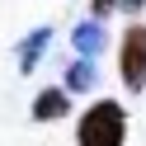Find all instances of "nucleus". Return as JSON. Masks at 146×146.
<instances>
[{"instance_id": "obj_8", "label": "nucleus", "mask_w": 146, "mask_h": 146, "mask_svg": "<svg viewBox=\"0 0 146 146\" xmlns=\"http://www.w3.org/2000/svg\"><path fill=\"white\" fill-rule=\"evenodd\" d=\"M141 5H146V0H118V10H127V14H137Z\"/></svg>"}, {"instance_id": "obj_2", "label": "nucleus", "mask_w": 146, "mask_h": 146, "mask_svg": "<svg viewBox=\"0 0 146 146\" xmlns=\"http://www.w3.org/2000/svg\"><path fill=\"white\" fill-rule=\"evenodd\" d=\"M118 71L127 90H146V24H132L118 42Z\"/></svg>"}, {"instance_id": "obj_4", "label": "nucleus", "mask_w": 146, "mask_h": 146, "mask_svg": "<svg viewBox=\"0 0 146 146\" xmlns=\"http://www.w3.org/2000/svg\"><path fill=\"white\" fill-rule=\"evenodd\" d=\"M71 42H76V57L94 61L99 52H104V24H99V19H85V24H76V33H71Z\"/></svg>"}, {"instance_id": "obj_3", "label": "nucleus", "mask_w": 146, "mask_h": 146, "mask_svg": "<svg viewBox=\"0 0 146 146\" xmlns=\"http://www.w3.org/2000/svg\"><path fill=\"white\" fill-rule=\"evenodd\" d=\"M66 113H71V94L66 90H38V99H33V118L38 123H57Z\"/></svg>"}, {"instance_id": "obj_1", "label": "nucleus", "mask_w": 146, "mask_h": 146, "mask_svg": "<svg viewBox=\"0 0 146 146\" xmlns=\"http://www.w3.org/2000/svg\"><path fill=\"white\" fill-rule=\"evenodd\" d=\"M127 141V113L113 99H99L80 113L76 123V146H123Z\"/></svg>"}, {"instance_id": "obj_7", "label": "nucleus", "mask_w": 146, "mask_h": 146, "mask_svg": "<svg viewBox=\"0 0 146 146\" xmlns=\"http://www.w3.org/2000/svg\"><path fill=\"white\" fill-rule=\"evenodd\" d=\"M90 10H94V19H104V14L118 10V0H90Z\"/></svg>"}, {"instance_id": "obj_5", "label": "nucleus", "mask_w": 146, "mask_h": 146, "mask_svg": "<svg viewBox=\"0 0 146 146\" xmlns=\"http://www.w3.org/2000/svg\"><path fill=\"white\" fill-rule=\"evenodd\" d=\"M47 42H52V29H47V24H42V29H33L29 38L19 42V71H24V76H29V71H33V66L42 61V52H47Z\"/></svg>"}, {"instance_id": "obj_6", "label": "nucleus", "mask_w": 146, "mask_h": 146, "mask_svg": "<svg viewBox=\"0 0 146 146\" xmlns=\"http://www.w3.org/2000/svg\"><path fill=\"white\" fill-rule=\"evenodd\" d=\"M94 61H85V57H76V61H71V66H66V85H61V90H66V94H85V90H94Z\"/></svg>"}]
</instances>
